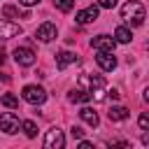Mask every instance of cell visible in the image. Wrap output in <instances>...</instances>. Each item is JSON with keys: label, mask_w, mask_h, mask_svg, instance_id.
I'll return each instance as SVG.
<instances>
[{"label": "cell", "mask_w": 149, "mask_h": 149, "mask_svg": "<svg viewBox=\"0 0 149 149\" xmlns=\"http://www.w3.org/2000/svg\"><path fill=\"white\" fill-rule=\"evenodd\" d=\"M91 47H93V49H98V51H114L116 40H114V37H109V35H95V37L91 40Z\"/></svg>", "instance_id": "cell-6"}, {"label": "cell", "mask_w": 149, "mask_h": 149, "mask_svg": "<svg viewBox=\"0 0 149 149\" xmlns=\"http://www.w3.org/2000/svg\"><path fill=\"white\" fill-rule=\"evenodd\" d=\"M77 61V56L72 54V51H61L58 56H56V65H58V70H65L70 63H74Z\"/></svg>", "instance_id": "cell-13"}, {"label": "cell", "mask_w": 149, "mask_h": 149, "mask_svg": "<svg viewBox=\"0 0 149 149\" xmlns=\"http://www.w3.org/2000/svg\"><path fill=\"white\" fill-rule=\"evenodd\" d=\"M98 12H100V5H91V7H86V9H81V12H77V16H74V21L77 23H91V21H95L98 19Z\"/></svg>", "instance_id": "cell-7"}, {"label": "cell", "mask_w": 149, "mask_h": 149, "mask_svg": "<svg viewBox=\"0 0 149 149\" xmlns=\"http://www.w3.org/2000/svg\"><path fill=\"white\" fill-rule=\"evenodd\" d=\"M19 2H21V5H26V7H33V5H37L40 0H19Z\"/></svg>", "instance_id": "cell-25"}, {"label": "cell", "mask_w": 149, "mask_h": 149, "mask_svg": "<svg viewBox=\"0 0 149 149\" xmlns=\"http://www.w3.org/2000/svg\"><path fill=\"white\" fill-rule=\"evenodd\" d=\"M21 98L26 100V102H30V105H42L44 100H47V91L42 88V86H23V91H21Z\"/></svg>", "instance_id": "cell-2"}, {"label": "cell", "mask_w": 149, "mask_h": 149, "mask_svg": "<svg viewBox=\"0 0 149 149\" xmlns=\"http://www.w3.org/2000/svg\"><path fill=\"white\" fill-rule=\"evenodd\" d=\"M137 123H140V128H142V130H149V114H140Z\"/></svg>", "instance_id": "cell-20"}, {"label": "cell", "mask_w": 149, "mask_h": 149, "mask_svg": "<svg viewBox=\"0 0 149 149\" xmlns=\"http://www.w3.org/2000/svg\"><path fill=\"white\" fill-rule=\"evenodd\" d=\"M21 128H23V133H26L28 137H35V135H37V126H35L33 121H21Z\"/></svg>", "instance_id": "cell-17"}, {"label": "cell", "mask_w": 149, "mask_h": 149, "mask_svg": "<svg viewBox=\"0 0 149 149\" xmlns=\"http://www.w3.org/2000/svg\"><path fill=\"white\" fill-rule=\"evenodd\" d=\"M142 144H149V133H144V135H142Z\"/></svg>", "instance_id": "cell-26"}, {"label": "cell", "mask_w": 149, "mask_h": 149, "mask_svg": "<svg viewBox=\"0 0 149 149\" xmlns=\"http://www.w3.org/2000/svg\"><path fill=\"white\" fill-rule=\"evenodd\" d=\"M95 61H98L100 70H105V72H112V70L116 68V58L112 56V51H98Z\"/></svg>", "instance_id": "cell-9"}, {"label": "cell", "mask_w": 149, "mask_h": 149, "mask_svg": "<svg viewBox=\"0 0 149 149\" xmlns=\"http://www.w3.org/2000/svg\"><path fill=\"white\" fill-rule=\"evenodd\" d=\"M121 19H123L128 26H142V23H144V7H142L140 2H135V0L126 2V5L121 7Z\"/></svg>", "instance_id": "cell-1"}, {"label": "cell", "mask_w": 149, "mask_h": 149, "mask_svg": "<svg viewBox=\"0 0 149 149\" xmlns=\"http://www.w3.org/2000/svg\"><path fill=\"white\" fill-rule=\"evenodd\" d=\"M54 5L61 9V12H70L74 7V0H54Z\"/></svg>", "instance_id": "cell-18"}, {"label": "cell", "mask_w": 149, "mask_h": 149, "mask_svg": "<svg viewBox=\"0 0 149 149\" xmlns=\"http://www.w3.org/2000/svg\"><path fill=\"white\" fill-rule=\"evenodd\" d=\"M144 100H147V102H149V86H147V88H144Z\"/></svg>", "instance_id": "cell-27"}, {"label": "cell", "mask_w": 149, "mask_h": 149, "mask_svg": "<svg viewBox=\"0 0 149 149\" xmlns=\"http://www.w3.org/2000/svg\"><path fill=\"white\" fill-rule=\"evenodd\" d=\"M98 5H100L102 9H114V7H116V0H98Z\"/></svg>", "instance_id": "cell-21"}, {"label": "cell", "mask_w": 149, "mask_h": 149, "mask_svg": "<svg viewBox=\"0 0 149 149\" xmlns=\"http://www.w3.org/2000/svg\"><path fill=\"white\" fill-rule=\"evenodd\" d=\"M19 128H21V121H19L16 114H12V112H2L0 114V130L2 133L14 135V133H19Z\"/></svg>", "instance_id": "cell-4"}, {"label": "cell", "mask_w": 149, "mask_h": 149, "mask_svg": "<svg viewBox=\"0 0 149 149\" xmlns=\"http://www.w3.org/2000/svg\"><path fill=\"white\" fill-rule=\"evenodd\" d=\"M79 116H81V121H84V123H88L91 128H95V126L100 123L98 114H95V112H93L91 107H81V109H79Z\"/></svg>", "instance_id": "cell-12"}, {"label": "cell", "mask_w": 149, "mask_h": 149, "mask_svg": "<svg viewBox=\"0 0 149 149\" xmlns=\"http://www.w3.org/2000/svg\"><path fill=\"white\" fill-rule=\"evenodd\" d=\"M114 37H116V42H121V44H128V42L133 40V35H130V30H128L126 26H119V28L114 30Z\"/></svg>", "instance_id": "cell-14"}, {"label": "cell", "mask_w": 149, "mask_h": 149, "mask_svg": "<svg viewBox=\"0 0 149 149\" xmlns=\"http://www.w3.org/2000/svg\"><path fill=\"white\" fill-rule=\"evenodd\" d=\"M0 102H2L5 107H12V109H14V107H19V98H16V95H12V93H5V95L0 98Z\"/></svg>", "instance_id": "cell-16"}, {"label": "cell", "mask_w": 149, "mask_h": 149, "mask_svg": "<svg viewBox=\"0 0 149 149\" xmlns=\"http://www.w3.org/2000/svg\"><path fill=\"white\" fill-rule=\"evenodd\" d=\"M2 61H5V51H0V63H2Z\"/></svg>", "instance_id": "cell-28"}, {"label": "cell", "mask_w": 149, "mask_h": 149, "mask_svg": "<svg viewBox=\"0 0 149 149\" xmlns=\"http://www.w3.org/2000/svg\"><path fill=\"white\" fill-rule=\"evenodd\" d=\"M68 100L70 102H88L91 100V91H86V88H72L68 93Z\"/></svg>", "instance_id": "cell-11"}, {"label": "cell", "mask_w": 149, "mask_h": 149, "mask_svg": "<svg viewBox=\"0 0 149 149\" xmlns=\"http://www.w3.org/2000/svg\"><path fill=\"white\" fill-rule=\"evenodd\" d=\"M16 35H21V26H19V23H12V21H0V37H2V40L16 37Z\"/></svg>", "instance_id": "cell-10"}, {"label": "cell", "mask_w": 149, "mask_h": 149, "mask_svg": "<svg viewBox=\"0 0 149 149\" xmlns=\"http://www.w3.org/2000/svg\"><path fill=\"white\" fill-rule=\"evenodd\" d=\"M109 119L112 121H123V119H128V109L121 107V105H116V107L109 109Z\"/></svg>", "instance_id": "cell-15"}, {"label": "cell", "mask_w": 149, "mask_h": 149, "mask_svg": "<svg viewBox=\"0 0 149 149\" xmlns=\"http://www.w3.org/2000/svg\"><path fill=\"white\" fill-rule=\"evenodd\" d=\"M107 95H109L112 100H119V91H116V88H112V91H107Z\"/></svg>", "instance_id": "cell-24"}, {"label": "cell", "mask_w": 149, "mask_h": 149, "mask_svg": "<svg viewBox=\"0 0 149 149\" xmlns=\"http://www.w3.org/2000/svg\"><path fill=\"white\" fill-rule=\"evenodd\" d=\"M70 133H72V137H77V140H81V137H84L81 126H72V130H70Z\"/></svg>", "instance_id": "cell-22"}, {"label": "cell", "mask_w": 149, "mask_h": 149, "mask_svg": "<svg viewBox=\"0 0 149 149\" xmlns=\"http://www.w3.org/2000/svg\"><path fill=\"white\" fill-rule=\"evenodd\" d=\"M56 35H58V30H56V26L54 23H42L40 28H37V33H35V37L40 40V42H51V40H56Z\"/></svg>", "instance_id": "cell-8"}, {"label": "cell", "mask_w": 149, "mask_h": 149, "mask_svg": "<svg viewBox=\"0 0 149 149\" xmlns=\"http://www.w3.org/2000/svg\"><path fill=\"white\" fill-rule=\"evenodd\" d=\"M14 61L19 65H23V68H30L35 63V51L30 47H16L14 49Z\"/></svg>", "instance_id": "cell-5"}, {"label": "cell", "mask_w": 149, "mask_h": 149, "mask_svg": "<svg viewBox=\"0 0 149 149\" xmlns=\"http://www.w3.org/2000/svg\"><path fill=\"white\" fill-rule=\"evenodd\" d=\"M44 147L47 149H63L65 147V135H63V130L61 128H49L47 130V135H44Z\"/></svg>", "instance_id": "cell-3"}, {"label": "cell", "mask_w": 149, "mask_h": 149, "mask_svg": "<svg viewBox=\"0 0 149 149\" xmlns=\"http://www.w3.org/2000/svg\"><path fill=\"white\" fill-rule=\"evenodd\" d=\"M2 14H5L7 19H19V9H16L14 5H5V7H2Z\"/></svg>", "instance_id": "cell-19"}, {"label": "cell", "mask_w": 149, "mask_h": 149, "mask_svg": "<svg viewBox=\"0 0 149 149\" xmlns=\"http://www.w3.org/2000/svg\"><path fill=\"white\" fill-rule=\"evenodd\" d=\"M79 149H93V142H88V140H84V137H81V142H79Z\"/></svg>", "instance_id": "cell-23"}]
</instances>
